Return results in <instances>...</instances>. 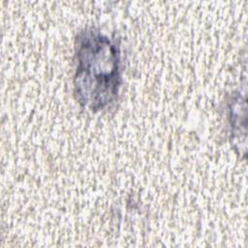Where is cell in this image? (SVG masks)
Wrapping results in <instances>:
<instances>
[{"mask_svg": "<svg viewBox=\"0 0 248 248\" xmlns=\"http://www.w3.org/2000/svg\"><path fill=\"white\" fill-rule=\"evenodd\" d=\"M74 91L81 107L93 112L112 108L122 85L120 40L95 27L80 30L75 40Z\"/></svg>", "mask_w": 248, "mask_h": 248, "instance_id": "obj_1", "label": "cell"}, {"mask_svg": "<svg viewBox=\"0 0 248 248\" xmlns=\"http://www.w3.org/2000/svg\"><path fill=\"white\" fill-rule=\"evenodd\" d=\"M229 122L231 127L232 140L234 148H243L241 140L246 143V102L239 93H236L229 104Z\"/></svg>", "mask_w": 248, "mask_h": 248, "instance_id": "obj_2", "label": "cell"}]
</instances>
